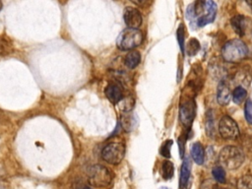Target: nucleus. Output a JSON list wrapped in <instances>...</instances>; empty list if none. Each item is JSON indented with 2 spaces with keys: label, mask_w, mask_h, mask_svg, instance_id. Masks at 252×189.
Listing matches in <instances>:
<instances>
[{
  "label": "nucleus",
  "mask_w": 252,
  "mask_h": 189,
  "mask_svg": "<svg viewBox=\"0 0 252 189\" xmlns=\"http://www.w3.org/2000/svg\"><path fill=\"white\" fill-rule=\"evenodd\" d=\"M217 14V5L213 0H196L188 6L186 16L193 28H202L212 23Z\"/></svg>",
  "instance_id": "nucleus-1"
},
{
  "label": "nucleus",
  "mask_w": 252,
  "mask_h": 189,
  "mask_svg": "<svg viewBox=\"0 0 252 189\" xmlns=\"http://www.w3.org/2000/svg\"><path fill=\"white\" fill-rule=\"evenodd\" d=\"M244 154L242 150L236 146L223 147L218 157L220 163L223 168L228 170H235L240 167L244 161Z\"/></svg>",
  "instance_id": "nucleus-2"
},
{
  "label": "nucleus",
  "mask_w": 252,
  "mask_h": 189,
  "mask_svg": "<svg viewBox=\"0 0 252 189\" xmlns=\"http://www.w3.org/2000/svg\"><path fill=\"white\" fill-rule=\"evenodd\" d=\"M221 55L226 62L238 63L246 58L248 55V48L241 39H231L223 45Z\"/></svg>",
  "instance_id": "nucleus-3"
},
{
  "label": "nucleus",
  "mask_w": 252,
  "mask_h": 189,
  "mask_svg": "<svg viewBox=\"0 0 252 189\" xmlns=\"http://www.w3.org/2000/svg\"><path fill=\"white\" fill-rule=\"evenodd\" d=\"M88 181L89 184L94 188H106L112 180V172L104 165L94 164L88 169Z\"/></svg>",
  "instance_id": "nucleus-4"
},
{
  "label": "nucleus",
  "mask_w": 252,
  "mask_h": 189,
  "mask_svg": "<svg viewBox=\"0 0 252 189\" xmlns=\"http://www.w3.org/2000/svg\"><path fill=\"white\" fill-rule=\"evenodd\" d=\"M143 41V33L138 29L127 28L117 37V46L121 50H132Z\"/></svg>",
  "instance_id": "nucleus-5"
},
{
  "label": "nucleus",
  "mask_w": 252,
  "mask_h": 189,
  "mask_svg": "<svg viewBox=\"0 0 252 189\" xmlns=\"http://www.w3.org/2000/svg\"><path fill=\"white\" fill-rule=\"evenodd\" d=\"M125 156V145L121 140H114L107 143L102 151L101 158L109 164H118Z\"/></svg>",
  "instance_id": "nucleus-6"
},
{
  "label": "nucleus",
  "mask_w": 252,
  "mask_h": 189,
  "mask_svg": "<svg viewBox=\"0 0 252 189\" xmlns=\"http://www.w3.org/2000/svg\"><path fill=\"white\" fill-rule=\"evenodd\" d=\"M219 133L225 140H237L240 136L237 123L229 116H222L219 122Z\"/></svg>",
  "instance_id": "nucleus-7"
},
{
  "label": "nucleus",
  "mask_w": 252,
  "mask_h": 189,
  "mask_svg": "<svg viewBox=\"0 0 252 189\" xmlns=\"http://www.w3.org/2000/svg\"><path fill=\"white\" fill-rule=\"evenodd\" d=\"M195 102L193 99L186 100L181 103L179 110V118L184 126L190 127L195 116Z\"/></svg>",
  "instance_id": "nucleus-8"
},
{
  "label": "nucleus",
  "mask_w": 252,
  "mask_h": 189,
  "mask_svg": "<svg viewBox=\"0 0 252 189\" xmlns=\"http://www.w3.org/2000/svg\"><path fill=\"white\" fill-rule=\"evenodd\" d=\"M123 19L127 28L138 29L142 24V15L140 11L134 7H126L123 13Z\"/></svg>",
  "instance_id": "nucleus-9"
},
{
  "label": "nucleus",
  "mask_w": 252,
  "mask_h": 189,
  "mask_svg": "<svg viewBox=\"0 0 252 189\" xmlns=\"http://www.w3.org/2000/svg\"><path fill=\"white\" fill-rule=\"evenodd\" d=\"M104 94L111 103L115 104L123 98V90L119 84L112 82L105 87Z\"/></svg>",
  "instance_id": "nucleus-10"
},
{
  "label": "nucleus",
  "mask_w": 252,
  "mask_h": 189,
  "mask_svg": "<svg viewBox=\"0 0 252 189\" xmlns=\"http://www.w3.org/2000/svg\"><path fill=\"white\" fill-rule=\"evenodd\" d=\"M231 98V92L226 81H220L217 88V100L220 105H226Z\"/></svg>",
  "instance_id": "nucleus-11"
},
{
  "label": "nucleus",
  "mask_w": 252,
  "mask_h": 189,
  "mask_svg": "<svg viewBox=\"0 0 252 189\" xmlns=\"http://www.w3.org/2000/svg\"><path fill=\"white\" fill-rule=\"evenodd\" d=\"M191 159L188 157H185L184 161L181 165L180 169V178H179V188L180 189H185L187 186V183L190 179L191 176Z\"/></svg>",
  "instance_id": "nucleus-12"
},
{
  "label": "nucleus",
  "mask_w": 252,
  "mask_h": 189,
  "mask_svg": "<svg viewBox=\"0 0 252 189\" xmlns=\"http://www.w3.org/2000/svg\"><path fill=\"white\" fill-rule=\"evenodd\" d=\"M251 78H252V74L250 70H248V68H242L235 73L232 80L235 83L236 87L244 88L249 85Z\"/></svg>",
  "instance_id": "nucleus-13"
},
{
  "label": "nucleus",
  "mask_w": 252,
  "mask_h": 189,
  "mask_svg": "<svg viewBox=\"0 0 252 189\" xmlns=\"http://www.w3.org/2000/svg\"><path fill=\"white\" fill-rule=\"evenodd\" d=\"M191 158L197 163V164H203L205 161V150L199 142H196L191 147Z\"/></svg>",
  "instance_id": "nucleus-14"
},
{
  "label": "nucleus",
  "mask_w": 252,
  "mask_h": 189,
  "mask_svg": "<svg viewBox=\"0 0 252 189\" xmlns=\"http://www.w3.org/2000/svg\"><path fill=\"white\" fill-rule=\"evenodd\" d=\"M231 27L234 32L239 35H244L246 30V19L242 15L234 16L230 21Z\"/></svg>",
  "instance_id": "nucleus-15"
},
{
  "label": "nucleus",
  "mask_w": 252,
  "mask_h": 189,
  "mask_svg": "<svg viewBox=\"0 0 252 189\" xmlns=\"http://www.w3.org/2000/svg\"><path fill=\"white\" fill-rule=\"evenodd\" d=\"M140 61H141V55H140V53H139L138 51H136V50H131V51H129V52L126 54L125 58H124V63H125V65H126L129 69H134V68H136V67L139 65Z\"/></svg>",
  "instance_id": "nucleus-16"
},
{
  "label": "nucleus",
  "mask_w": 252,
  "mask_h": 189,
  "mask_svg": "<svg viewBox=\"0 0 252 189\" xmlns=\"http://www.w3.org/2000/svg\"><path fill=\"white\" fill-rule=\"evenodd\" d=\"M120 123H121V127L126 131V132H130L132 131L135 121H134V117L131 111L129 112H123L120 116Z\"/></svg>",
  "instance_id": "nucleus-17"
},
{
  "label": "nucleus",
  "mask_w": 252,
  "mask_h": 189,
  "mask_svg": "<svg viewBox=\"0 0 252 189\" xmlns=\"http://www.w3.org/2000/svg\"><path fill=\"white\" fill-rule=\"evenodd\" d=\"M246 95H247V91L245 90V88H242V87H235L231 94L233 101L237 104L241 103L246 98Z\"/></svg>",
  "instance_id": "nucleus-18"
},
{
  "label": "nucleus",
  "mask_w": 252,
  "mask_h": 189,
  "mask_svg": "<svg viewBox=\"0 0 252 189\" xmlns=\"http://www.w3.org/2000/svg\"><path fill=\"white\" fill-rule=\"evenodd\" d=\"M184 47V52H186L187 55L194 56L200 50V43L196 38H191Z\"/></svg>",
  "instance_id": "nucleus-19"
},
{
  "label": "nucleus",
  "mask_w": 252,
  "mask_h": 189,
  "mask_svg": "<svg viewBox=\"0 0 252 189\" xmlns=\"http://www.w3.org/2000/svg\"><path fill=\"white\" fill-rule=\"evenodd\" d=\"M174 173L173 163L169 160H165L161 164V175L163 179H170Z\"/></svg>",
  "instance_id": "nucleus-20"
},
{
  "label": "nucleus",
  "mask_w": 252,
  "mask_h": 189,
  "mask_svg": "<svg viewBox=\"0 0 252 189\" xmlns=\"http://www.w3.org/2000/svg\"><path fill=\"white\" fill-rule=\"evenodd\" d=\"M212 174L214 179L219 183H224L225 182V171L224 168L220 165H216L212 169Z\"/></svg>",
  "instance_id": "nucleus-21"
},
{
  "label": "nucleus",
  "mask_w": 252,
  "mask_h": 189,
  "mask_svg": "<svg viewBox=\"0 0 252 189\" xmlns=\"http://www.w3.org/2000/svg\"><path fill=\"white\" fill-rule=\"evenodd\" d=\"M237 189H252V175L244 174L241 176L236 184Z\"/></svg>",
  "instance_id": "nucleus-22"
},
{
  "label": "nucleus",
  "mask_w": 252,
  "mask_h": 189,
  "mask_svg": "<svg viewBox=\"0 0 252 189\" xmlns=\"http://www.w3.org/2000/svg\"><path fill=\"white\" fill-rule=\"evenodd\" d=\"M120 106H121V109L123 112H129V111H132L133 107H134V98L132 96H127V97H124L122 98L120 101Z\"/></svg>",
  "instance_id": "nucleus-23"
},
{
  "label": "nucleus",
  "mask_w": 252,
  "mask_h": 189,
  "mask_svg": "<svg viewBox=\"0 0 252 189\" xmlns=\"http://www.w3.org/2000/svg\"><path fill=\"white\" fill-rule=\"evenodd\" d=\"M171 145H172V140H166V141L160 146L159 154H160L163 158H170V148H171Z\"/></svg>",
  "instance_id": "nucleus-24"
},
{
  "label": "nucleus",
  "mask_w": 252,
  "mask_h": 189,
  "mask_svg": "<svg viewBox=\"0 0 252 189\" xmlns=\"http://www.w3.org/2000/svg\"><path fill=\"white\" fill-rule=\"evenodd\" d=\"M244 114L246 121L252 125V100L247 99L244 106Z\"/></svg>",
  "instance_id": "nucleus-25"
},
{
  "label": "nucleus",
  "mask_w": 252,
  "mask_h": 189,
  "mask_svg": "<svg viewBox=\"0 0 252 189\" xmlns=\"http://www.w3.org/2000/svg\"><path fill=\"white\" fill-rule=\"evenodd\" d=\"M184 26L181 24L177 31H176V36H177V41L179 43V46H180V49L182 52H184Z\"/></svg>",
  "instance_id": "nucleus-26"
},
{
  "label": "nucleus",
  "mask_w": 252,
  "mask_h": 189,
  "mask_svg": "<svg viewBox=\"0 0 252 189\" xmlns=\"http://www.w3.org/2000/svg\"><path fill=\"white\" fill-rule=\"evenodd\" d=\"M242 144L248 151L252 152V132L251 131L244 134L242 139Z\"/></svg>",
  "instance_id": "nucleus-27"
},
{
  "label": "nucleus",
  "mask_w": 252,
  "mask_h": 189,
  "mask_svg": "<svg viewBox=\"0 0 252 189\" xmlns=\"http://www.w3.org/2000/svg\"><path fill=\"white\" fill-rule=\"evenodd\" d=\"M201 189H219L217 181H213V180H205L202 185H201Z\"/></svg>",
  "instance_id": "nucleus-28"
},
{
  "label": "nucleus",
  "mask_w": 252,
  "mask_h": 189,
  "mask_svg": "<svg viewBox=\"0 0 252 189\" xmlns=\"http://www.w3.org/2000/svg\"><path fill=\"white\" fill-rule=\"evenodd\" d=\"M178 144H179V150H180V157L183 158L184 157V144H185V138L180 137L178 139Z\"/></svg>",
  "instance_id": "nucleus-29"
},
{
  "label": "nucleus",
  "mask_w": 252,
  "mask_h": 189,
  "mask_svg": "<svg viewBox=\"0 0 252 189\" xmlns=\"http://www.w3.org/2000/svg\"><path fill=\"white\" fill-rule=\"evenodd\" d=\"M131 2H133L134 4H136V5H139V6H141V5H144L145 3H146V1L147 0H130Z\"/></svg>",
  "instance_id": "nucleus-30"
},
{
  "label": "nucleus",
  "mask_w": 252,
  "mask_h": 189,
  "mask_svg": "<svg viewBox=\"0 0 252 189\" xmlns=\"http://www.w3.org/2000/svg\"><path fill=\"white\" fill-rule=\"evenodd\" d=\"M245 1H246L247 5L250 7V9L252 10V0H245Z\"/></svg>",
  "instance_id": "nucleus-31"
},
{
  "label": "nucleus",
  "mask_w": 252,
  "mask_h": 189,
  "mask_svg": "<svg viewBox=\"0 0 252 189\" xmlns=\"http://www.w3.org/2000/svg\"><path fill=\"white\" fill-rule=\"evenodd\" d=\"M2 7H3V4H2V2H1V0H0V12H1V10H2Z\"/></svg>",
  "instance_id": "nucleus-32"
},
{
  "label": "nucleus",
  "mask_w": 252,
  "mask_h": 189,
  "mask_svg": "<svg viewBox=\"0 0 252 189\" xmlns=\"http://www.w3.org/2000/svg\"><path fill=\"white\" fill-rule=\"evenodd\" d=\"M159 189H169V188H167V187H160Z\"/></svg>",
  "instance_id": "nucleus-33"
},
{
  "label": "nucleus",
  "mask_w": 252,
  "mask_h": 189,
  "mask_svg": "<svg viewBox=\"0 0 252 189\" xmlns=\"http://www.w3.org/2000/svg\"><path fill=\"white\" fill-rule=\"evenodd\" d=\"M86 189H88V188H86Z\"/></svg>",
  "instance_id": "nucleus-34"
}]
</instances>
